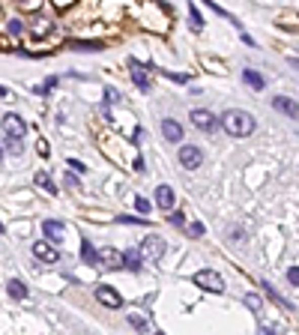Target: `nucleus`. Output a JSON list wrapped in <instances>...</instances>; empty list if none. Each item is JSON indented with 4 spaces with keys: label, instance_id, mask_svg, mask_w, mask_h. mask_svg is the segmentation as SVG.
<instances>
[{
    "label": "nucleus",
    "instance_id": "9d476101",
    "mask_svg": "<svg viewBox=\"0 0 299 335\" xmlns=\"http://www.w3.org/2000/svg\"><path fill=\"white\" fill-rule=\"evenodd\" d=\"M192 123L198 129H203V132H212L216 129V114L206 111V108H198V111H192Z\"/></svg>",
    "mask_w": 299,
    "mask_h": 335
},
{
    "label": "nucleus",
    "instance_id": "e433bc0d",
    "mask_svg": "<svg viewBox=\"0 0 299 335\" xmlns=\"http://www.w3.org/2000/svg\"><path fill=\"white\" fill-rule=\"evenodd\" d=\"M0 96H3V99H9V96H12V93H9V90H6V87H0Z\"/></svg>",
    "mask_w": 299,
    "mask_h": 335
},
{
    "label": "nucleus",
    "instance_id": "4c0bfd02",
    "mask_svg": "<svg viewBox=\"0 0 299 335\" xmlns=\"http://www.w3.org/2000/svg\"><path fill=\"white\" fill-rule=\"evenodd\" d=\"M0 231H3V222H0Z\"/></svg>",
    "mask_w": 299,
    "mask_h": 335
},
{
    "label": "nucleus",
    "instance_id": "f03ea898",
    "mask_svg": "<svg viewBox=\"0 0 299 335\" xmlns=\"http://www.w3.org/2000/svg\"><path fill=\"white\" fill-rule=\"evenodd\" d=\"M141 258L144 261H162L167 252V242L162 239V236H144V242H141Z\"/></svg>",
    "mask_w": 299,
    "mask_h": 335
},
{
    "label": "nucleus",
    "instance_id": "4be33fe9",
    "mask_svg": "<svg viewBox=\"0 0 299 335\" xmlns=\"http://www.w3.org/2000/svg\"><path fill=\"white\" fill-rule=\"evenodd\" d=\"M203 3H206V6H209V9H212L216 15H222V18H228V21H233V15H231V12H225L222 6H216V0H203ZM233 24H236V21H233Z\"/></svg>",
    "mask_w": 299,
    "mask_h": 335
},
{
    "label": "nucleus",
    "instance_id": "58836bf2",
    "mask_svg": "<svg viewBox=\"0 0 299 335\" xmlns=\"http://www.w3.org/2000/svg\"><path fill=\"white\" fill-rule=\"evenodd\" d=\"M0 159H3V150H0Z\"/></svg>",
    "mask_w": 299,
    "mask_h": 335
},
{
    "label": "nucleus",
    "instance_id": "f3484780",
    "mask_svg": "<svg viewBox=\"0 0 299 335\" xmlns=\"http://www.w3.org/2000/svg\"><path fill=\"white\" fill-rule=\"evenodd\" d=\"M123 267L135 269V272L141 269V252H138V248H132V252H126V255H123Z\"/></svg>",
    "mask_w": 299,
    "mask_h": 335
},
{
    "label": "nucleus",
    "instance_id": "bb28decb",
    "mask_svg": "<svg viewBox=\"0 0 299 335\" xmlns=\"http://www.w3.org/2000/svg\"><path fill=\"white\" fill-rule=\"evenodd\" d=\"M18 6H21V9H27V12H36V9L42 6V0H18Z\"/></svg>",
    "mask_w": 299,
    "mask_h": 335
},
{
    "label": "nucleus",
    "instance_id": "c9c22d12",
    "mask_svg": "<svg viewBox=\"0 0 299 335\" xmlns=\"http://www.w3.org/2000/svg\"><path fill=\"white\" fill-rule=\"evenodd\" d=\"M54 3H57V6H60V9H66L69 3H75V0H54Z\"/></svg>",
    "mask_w": 299,
    "mask_h": 335
},
{
    "label": "nucleus",
    "instance_id": "9b49d317",
    "mask_svg": "<svg viewBox=\"0 0 299 335\" xmlns=\"http://www.w3.org/2000/svg\"><path fill=\"white\" fill-rule=\"evenodd\" d=\"M99 261H102V267H108V269L123 267V255H120L117 248H102V252H99Z\"/></svg>",
    "mask_w": 299,
    "mask_h": 335
},
{
    "label": "nucleus",
    "instance_id": "2f4dec72",
    "mask_svg": "<svg viewBox=\"0 0 299 335\" xmlns=\"http://www.w3.org/2000/svg\"><path fill=\"white\" fill-rule=\"evenodd\" d=\"M9 33H24V24H21V21H9Z\"/></svg>",
    "mask_w": 299,
    "mask_h": 335
},
{
    "label": "nucleus",
    "instance_id": "cd10ccee",
    "mask_svg": "<svg viewBox=\"0 0 299 335\" xmlns=\"http://www.w3.org/2000/svg\"><path fill=\"white\" fill-rule=\"evenodd\" d=\"M111 102H120V93H117L114 87H108V90H105V105H111Z\"/></svg>",
    "mask_w": 299,
    "mask_h": 335
},
{
    "label": "nucleus",
    "instance_id": "f704fd0d",
    "mask_svg": "<svg viewBox=\"0 0 299 335\" xmlns=\"http://www.w3.org/2000/svg\"><path fill=\"white\" fill-rule=\"evenodd\" d=\"M36 150H39L42 156H48V144H45V141H39V144H36Z\"/></svg>",
    "mask_w": 299,
    "mask_h": 335
},
{
    "label": "nucleus",
    "instance_id": "393cba45",
    "mask_svg": "<svg viewBox=\"0 0 299 335\" xmlns=\"http://www.w3.org/2000/svg\"><path fill=\"white\" fill-rule=\"evenodd\" d=\"M245 305H248L251 311H261V308H264V302H261V297H254V294H248V297H245Z\"/></svg>",
    "mask_w": 299,
    "mask_h": 335
},
{
    "label": "nucleus",
    "instance_id": "7ed1b4c3",
    "mask_svg": "<svg viewBox=\"0 0 299 335\" xmlns=\"http://www.w3.org/2000/svg\"><path fill=\"white\" fill-rule=\"evenodd\" d=\"M192 281H195L198 287H203V290H216V294L225 290V278H222L219 272H212V269H200V272H195Z\"/></svg>",
    "mask_w": 299,
    "mask_h": 335
},
{
    "label": "nucleus",
    "instance_id": "a211bd4d",
    "mask_svg": "<svg viewBox=\"0 0 299 335\" xmlns=\"http://www.w3.org/2000/svg\"><path fill=\"white\" fill-rule=\"evenodd\" d=\"M81 258H84V264H99V252H93V245H90V239H84V245H81Z\"/></svg>",
    "mask_w": 299,
    "mask_h": 335
},
{
    "label": "nucleus",
    "instance_id": "423d86ee",
    "mask_svg": "<svg viewBox=\"0 0 299 335\" xmlns=\"http://www.w3.org/2000/svg\"><path fill=\"white\" fill-rule=\"evenodd\" d=\"M33 255L39 258V261H45V264H57L60 261V252L48 242V239H39V242H33Z\"/></svg>",
    "mask_w": 299,
    "mask_h": 335
},
{
    "label": "nucleus",
    "instance_id": "4468645a",
    "mask_svg": "<svg viewBox=\"0 0 299 335\" xmlns=\"http://www.w3.org/2000/svg\"><path fill=\"white\" fill-rule=\"evenodd\" d=\"M6 290H9V297L12 300H24L30 290H27V284L24 281H18V278H12V281H6Z\"/></svg>",
    "mask_w": 299,
    "mask_h": 335
},
{
    "label": "nucleus",
    "instance_id": "0eeeda50",
    "mask_svg": "<svg viewBox=\"0 0 299 335\" xmlns=\"http://www.w3.org/2000/svg\"><path fill=\"white\" fill-rule=\"evenodd\" d=\"M42 234L48 236L51 242H63V239H66V225L57 222V219H45V222H42Z\"/></svg>",
    "mask_w": 299,
    "mask_h": 335
},
{
    "label": "nucleus",
    "instance_id": "c85d7f7f",
    "mask_svg": "<svg viewBox=\"0 0 299 335\" xmlns=\"http://www.w3.org/2000/svg\"><path fill=\"white\" fill-rule=\"evenodd\" d=\"M135 206H138V213H150V201L147 198H135Z\"/></svg>",
    "mask_w": 299,
    "mask_h": 335
},
{
    "label": "nucleus",
    "instance_id": "412c9836",
    "mask_svg": "<svg viewBox=\"0 0 299 335\" xmlns=\"http://www.w3.org/2000/svg\"><path fill=\"white\" fill-rule=\"evenodd\" d=\"M189 18H192V27L195 30H203V18H200L198 6H192V3H189Z\"/></svg>",
    "mask_w": 299,
    "mask_h": 335
},
{
    "label": "nucleus",
    "instance_id": "20e7f679",
    "mask_svg": "<svg viewBox=\"0 0 299 335\" xmlns=\"http://www.w3.org/2000/svg\"><path fill=\"white\" fill-rule=\"evenodd\" d=\"M3 132L9 135V138H15V141H21L24 138V132H27V123L18 117V114H3Z\"/></svg>",
    "mask_w": 299,
    "mask_h": 335
},
{
    "label": "nucleus",
    "instance_id": "b1692460",
    "mask_svg": "<svg viewBox=\"0 0 299 335\" xmlns=\"http://www.w3.org/2000/svg\"><path fill=\"white\" fill-rule=\"evenodd\" d=\"M30 30H33L36 36L48 33V30H51V21H42V18H39V21H36V24H33V27H30Z\"/></svg>",
    "mask_w": 299,
    "mask_h": 335
},
{
    "label": "nucleus",
    "instance_id": "72a5a7b5",
    "mask_svg": "<svg viewBox=\"0 0 299 335\" xmlns=\"http://www.w3.org/2000/svg\"><path fill=\"white\" fill-rule=\"evenodd\" d=\"M189 231H192L195 236H200V234H203V225H200V222H192V225H189Z\"/></svg>",
    "mask_w": 299,
    "mask_h": 335
},
{
    "label": "nucleus",
    "instance_id": "a878e982",
    "mask_svg": "<svg viewBox=\"0 0 299 335\" xmlns=\"http://www.w3.org/2000/svg\"><path fill=\"white\" fill-rule=\"evenodd\" d=\"M54 87H57V78H48L45 84H39V87H36V93H39V96H45V93H48V90H54Z\"/></svg>",
    "mask_w": 299,
    "mask_h": 335
},
{
    "label": "nucleus",
    "instance_id": "1a4fd4ad",
    "mask_svg": "<svg viewBox=\"0 0 299 335\" xmlns=\"http://www.w3.org/2000/svg\"><path fill=\"white\" fill-rule=\"evenodd\" d=\"M129 72H132L135 87H138L141 93H150V75H147V69L141 66L138 60H132V63H129Z\"/></svg>",
    "mask_w": 299,
    "mask_h": 335
},
{
    "label": "nucleus",
    "instance_id": "f257e3e1",
    "mask_svg": "<svg viewBox=\"0 0 299 335\" xmlns=\"http://www.w3.org/2000/svg\"><path fill=\"white\" fill-rule=\"evenodd\" d=\"M222 126H225V132L231 138H245V135L254 132V117L245 114V111H228L222 117Z\"/></svg>",
    "mask_w": 299,
    "mask_h": 335
},
{
    "label": "nucleus",
    "instance_id": "dca6fc26",
    "mask_svg": "<svg viewBox=\"0 0 299 335\" xmlns=\"http://www.w3.org/2000/svg\"><path fill=\"white\" fill-rule=\"evenodd\" d=\"M272 105H275V111H281V114H287V117H296V102L284 99V96H275Z\"/></svg>",
    "mask_w": 299,
    "mask_h": 335
},
{
    "label": "nucleus",
    "instance_id": "6ab92c4d",
    "mask_svg": "<svg viewBox=\"0 0 299 335\" xmlns=\"http://www.w3.org/2000/svg\"><path fill=\"white\" fill-rule=\"evenodd\" d=\"M69 48H75V51H102L105 42H81V39H75V42H69Z\"/></svg>",
    "mask_w": 299,
    "mask_h": 335
},
{
    "label": "nucleus",
    "instance_id": "39448f33",
    "mask_svg": "<svg viewBox=\"0 0 299 335\" xmlns=\"http://www.w3.org/2000/svg\"><path fill=\"white\" fill-rule=\"evenodd\" d=\"M96 300H99L102 305H108V308H123V297H120L111 284H99V287H96Z\"/></svg>",
    "mask_w": 299,
    "mask_h": 335
},
{
    "label": "nucleus",
    "instance_id": "aec40b11",
    "mask_svg": "<svg viewBox=\"0 0 299 335\" xmlns=\"http://www.w3.org/2000/svg\"><path fill=\"white\" fill-rule=\"evenodd\" d=\"M36 186H39L42 192H48V195H57V189H54V183H51L48 174H36Z\"/></svg>",
    "mask_w": 299,
    "mask_h": 335
},
{
    "label": "nucleus",
    "instance_id": "7c9ffc66",
    "mask_svg": "<svg viewBox=\"0 0 299 335\" xmlns=\"http://www.w3.org/2000/svg\"><path fill=\"white\" fill-rule=\"evenodd\" d=\"M66 165H72V171H78V174H84V171H87V165H84V162H78V159H69Z\"/></svg>",
    "mask_w": 299,
    "mask_h": 335
},
{
    "label": "nucleus",
    "instance_id": "f8f14e48",
    "mask_svg": "<svg viewBox=\"0 0 299 335\" xmlns=\"http://www.w3.org/2000/svg\"><path fill=\"white\" fill-rule=\"evenodd\" d=\"M156 203H159V210H170V206H174V189H170V186H159V189H156Z\"/></svg>",
    "mask_w": 299,
    "mask_h": 335
},
{
    "label": "nucleus",
    "instance_id": "2eb2a0df",
    "mask_svg": "<svg viewBox=\"0 0 299 335\" xmlns=\"http://www.w3.org/2000/svg\"><path fill=\"white\" fill-rule=\"evenodd\" d=\"M242 81H245L248 87H254V90H264V75L254 72V69H242Z\"/></svg>",
    "mask_w": 299,
    "mask_h": 335
},
{
    "label": "nucleus",
    "instance_id": "6e6552de",
    "mask_svg": "<svg viewBox=\"0 0 299 335\" xmlns=\"http://www.w3.org/2000/svg\"><path fill=\"white\" fill-rule=\"evenodd\" d=\"M203 162V153H200V147H180V165L183 167H200Z\"/></svg>",
    "mask_w": 299,
    "mask_h": 335
},
{
    "label": "nucleus",
    "instance_id": "c756f323",
    "mask_svg": "<svg viewBox=\"0 0 299 335\" xmlns=\"http://www.w3.org/2000/svg\"><path fill=\"white\" fill-rule=\"evenodd\" d=\"M287 281H290L293 287L299 284V269H296V267H290V269H287Z\"/></svg>",
    "mask_w": 299,
    "mask_h": 335
},
{
    "label": "nucleus",
    "instance_id": "ddd939ff",
    "mask_svg": "<svg viewBox=\"0 0 299 335\" xmlns=\"http://www.w3.org/2000/svg\"><path fill=\"white\" fill-rule=\"evenodd\" d=\"M162 135H165L167 141H180L183 138V126L177 120H162Z\"/></svg>",
    "mask_w": 299,
    "mask_h": 335
},
{
    "label": "nucleus",
    "instance_id": "473e14b6",
    "mask_svg": "<svg viewBox=\"0 0 299 335\" xmlns=\"http://www.w3.org/2000/svg\"><path fill=\"white\" fill-rule=\"evenodd\" d=\"M66 186L69 189H81V183H78V177H72V171L66 174Z\"/></svg>",
    "mask_w": 299,
    "mask_h": 335
},
{
    "label": "nucleus",
    "instance_id": "5701e85b",
    "mask_svg": "<svg viewBox=\"0 0 299 335\" xmlns=\"http://www.w3.org/2000/svg\"><path fill=\"white\" fill-rule=\"evenodd\" d=\"M129 323H132L135 329H141V332H147V329H150V323H147L144 317H138V314H129Z\"/></svg>",
    "mask_w": 299,
    "mask_h": 335
}]
</instances>
